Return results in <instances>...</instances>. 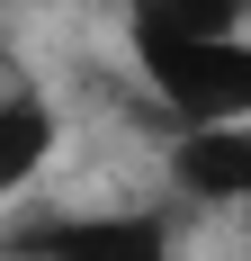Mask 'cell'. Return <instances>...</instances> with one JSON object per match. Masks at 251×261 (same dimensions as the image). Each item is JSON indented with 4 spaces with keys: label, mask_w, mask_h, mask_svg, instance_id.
I'll list each match as a JSON object with an SVG mask.
<instances>
[{
    "label": "cell",
    "mask_w": 251,
    "mask_h": 261,
    "mask_svg": "<svg viewBox=\"0 0 251 261\" xmlns=\"http://www.w3.org/2000/svg\"><path fill=\"white\" fill-rule=\"evenodd\" d=\"M54 153V108L45 99H0V189H18Z\"/></svg>",
    "instance_id": "5b68a950"
},
{
    "label": "cell",
    "mask_w": 251,
    "mask_h": 261,
    "mask_svg": "<svg viewBox=\"0 0 251 261\" xmlns=\"http://www.w3.org/2000/svg\"><path fill=\"white\" fill-rule=\"evenodd\" d=\"M135 36H233L251 0H125Z\"/></svg>",
    "instance_id": "277c9868"
},
{
    "label": "cell",
    "mask_w": 251,
    "mask_h": 261,
    "mask_svg": "<svg viewBox=\"0 0 251 261\" xmlns=\"http://www.w3.org/2000/svg\"><path fill=\"white\" fill-rule=\"evenodd\" d=\"M179 180L198 198H251V126L225 117V126H198L189 153H179Z\"/></svg>",
    "instance_id": "3957f363"
},
{
    "label": "cell",
    "mask_w": 251,
    "mask_h": 261,
    "mask_svg": "<svg viewBox=\"0 0 251 261\" xmlns=\"http://www.w3.org/2000/svg\"><path fill=\"white\" fill-rule=\"evenodd\" d=\"M135 45H144L152 90H162L189 126L251 117V45L242 36H135Z\"/></svg>",
    "instance_id": "6da1fadb"
},
{
    "label": "cell",
    "mask_w": 251,
    "mask_h": 261,
    "mask_svg": "<svg viewBox=\"0 0 251 261\" xmlns=\"http://www.w3.org/2000/svg\"><path fill=\"white\" fill-rule=\"evenodd\" d=\"M18 252H36V261H171V243L144 216H72V225L18 234Z\"/></svg>",
    "instance_id": "7a4b0ae2"
}]
</instances>
